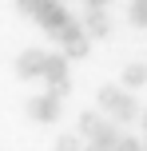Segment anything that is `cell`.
I'll return each mask as SVG.
<instances>
[{
  "instance_id": "cell-1",
  "label": "cell",
  "mask_w": 147,
  "mask_h": 151,
  "mask_svg": "<svg viewBox=\"0 0 147 151\" xmlns=\"http://www.w3.org/2000/svg\"><path fill=\"white\" fill-rule=\"evenodd\" d=\"M16 8H20L24 16H32V20L48 32V36L60 44V52L68 56V60L87 56V32H84V24L72 20L68 8H64L60 0H16Z\"/></svg>"
},
{
  "instance_id": "cell-2",
  "label": "cell",
  "mask_w": 147,
  "mask_h": 151,
  "mask_svg": "<svg viewBox=\"0 0 147 151\" xmlns=\"http://www.w3.org/2000/svg\"><path fill=\"white\" fill-rule=\"evenodd\" d=\"M80 135H84V143H92L100 151H115V143L123 139L119 127L111 119H103L100 111H84V115H80Z\"/></svg>"
},
{
  "instance_id": "cell-3",
  "label": "cell",
  "mask_w": 147,
  "mask_h": 151,
  "mask_svg": "<svg viewBox=\"0 0 147 151\" xmlns=\"http://www.w3.org/2000/svg\"><path fill=\"white\" fill-rule=\"evenodd\" d=\"M95 99H100V107L111 115V119H119V123H127V119L139 115V104H135V96L123 88V83H119V88H115V83L100 88V96H95Z\"/></svg>"
},
{
  "instance_id": "cell-4",
  "label": "cell",
  "mask_w": 147,
  "mask_h": 151,
  "mask_svg": "<svg viewBox=\"0 0 147 151\" xmlns=\"http://www.w3.org/2000/svg\"><path fill=\"white\" fill-rule=\"evenodd\" d=\"M48 64H52V52H44V48H24V52L16 56V76H20V80H44Z\"/></svg>"
},
{
  "instance_id": "cell-5",
  "label": "cell",
  "mask_w": 147,
  "mask_h": 151,
  "mask_svg": "<svg viewBox=\"0 0 147 151\" xmlns=\"http://www.w3.org/2000/svg\"><path fill=\"white\" fill-rule=\"evenodd\" d=\"M60 107H64V96H60V91H44V96H36L28 104V115L40 119V123H52L56 115H60Z\"/></svg>"
},
{
  "instance_id": "cell-6",
  "label": "cell",
  "mask_w": 147,
  "mask_h": 151,
  "mask_svg": "<svg viewBox=\"0 0 147 151\" xmlns=\"http://www.w3.org/2000/svg\"><path fill=\"white\" fill-rule=\"evenodd\" d=\"M84 32H87V36H108V32H111L108 12H103V8H87V16H84Z\"/></svg>"
},
{
  "instance_id": "cell-7",
  "label": "cell",
  "mask_w": 147,
  "mask_h": 151,
  "mask_svg": "<svg viewBox=\"0 0 147 151\" xmlns=\"http://www.w3.org/2000/svg\"><path fill=\"white\" fill-rule=\"evenodd\" d=\"M119 83H123L127 91H131V88H143V83H147V64H127L123 76H119Z\"/></svg>"
},
{
  "instance_id": "cell-8",
  "label": "cell",
  "mask_w": 147,
  "mask_h": 151,
  "mask_svg": "<svg viewBox=\"0 0 147 151\" xmlns=\"http://www.w3.org/2000/svg\"><path fill=\"white\" fill-rule=\"evenodd\" d=\"M127 20H131L135 28H147V0H131V4H127Z\"/></svg>"
},
{
  "instance_id": "cell-9",
  "label": "cell",
  "mask_w": 147,
  "mask_h": 151,
  "mask_svg": "<svg viewBox=\"0 0 147 151\" xmlns=\"http://www.w3.org/2000/svg\"><path fill=\"white\" fill-rule=\"evenodd\" d=\"M56 151H84V135H60Z\"/></svg>"
},
{
  "instance_id": "cell-10",
  "label": "cell",
  "mask_w": 147,
  "mask_h": 151,
  "mask_svg": "<svg viewBox=\"0 0 147 151\" xmlns=\"http://www.w3.org/2000/svg\"><path fill=\"white\" fill-rule=\"evenodd\" d=\"M115 151H147V147H143V143H139L135 135H123V139L115 143Z\"/></svg>"
},
{
  "instance_id": "cell-11",
  "label": "cell",
  "mask_w": 147,
  "mask_h": 151,
  "mask_svg": "<svg viewBox=\"0 0 147 151\" xmlns=\"http://www.w3.org/2000/svg\"><path fill=\"white\" fill-rule=\"evenodd\" d=\"M111 0H87V8H108Z\"/></svg>"
},
{
  "instance_id": "cell-12",
  "label": "cell",
  "mask_w": 147,
  "mask_h": 151,
  "mask_svg": "<svg viewBox=\"0 0 147 151\" xmlns=\"http://www.w3.org/2000/svg\"><path fill=\"white\" fill-rule=\"evenodd\" d=\"M143 131H147V111H143ZM143 147H147V143H143Z\"/></svg>"
}]
</instances>
